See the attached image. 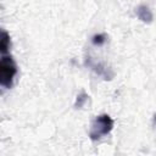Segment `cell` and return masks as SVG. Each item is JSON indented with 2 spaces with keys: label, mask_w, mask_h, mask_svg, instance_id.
<instances>
[{
  "label": "cell",
  "mask_w": 156,
  "mask_h": 156,
  "mask_svg": "<svg viewBox=\"0 0 156 156\" xmlns=\"http://www.w3.org/2000/svg\"><path fill=\"white\" fill-rule=\"evenodd\" d=\"M112 129H113V119L108 115L104 113V115L96 116L90 126L89 138L93 141L100 140L102 136L110 134Z\"/></svg>",
  "instance_id": "2"
},
{
  "label": "cell",
  "mask_w": 156,
  "mask_h": 156,
  "mask_svg": "<svg viewBox=\"0 0 156 156\" xmlns=\"http://www.w3.org/2000/svg\"><path fill=\"white\" fill-rule=\"evenodd\" d=\"M136 16L139 20H141L143 22H147V23L151 22V20H152V13L149 10V7L145 5H140L136 9Z\"/></svg>",
  "instance_id": "3"
},
{
  "label": "cell",
  "mask_w": 156,
  "mask_h": 156,
  "mask_svg": "<svg viewBox=\"0 0 156 156\" xmlns=\"http://www.w3.org/2000/svg\"><path fill=\"white\" fill-rule=\"evenodd\" d=\"M87 98H88V95H87L85 93H82L80 95H78V96H77L76 106H77V107H82V106H83V104L87 101Z\"/></svg>",
  "instance_id": "5"
},
{
  "label": "cell",
  "mask_w": 156,
  "mask_h": 156,
  "mask_svg": "<svg viewBox=\"0 0 156 156\" xmlns=\"http://www.w3.org/2000/svg\"><path fill=\"white\" fill-rule=\"evenodd\" d=\"M10 35L6 30L1 32V62H0V84L4 89H10L13 84L15 77L17 74V66L16 62L10 54Z\"/></svg>",
  "instance_id": "1"
},
{
  "label": "cell",
  "mask_w": 156,
  "mask_h": 156,
  "mask_svg": "<svg viewBox=\"0 0 156 156\" xmlns=\"http://www.w3.org/2000/svg\"><path fill=\"white\" fill-rule=\"evenodd\" d=\"M91 41H93L94 45H99L100 46V45H102L106 41V35L105 34H96V35L93 37Z\"/></svg>",
  "instance_id": "4"
}]
</instances>
